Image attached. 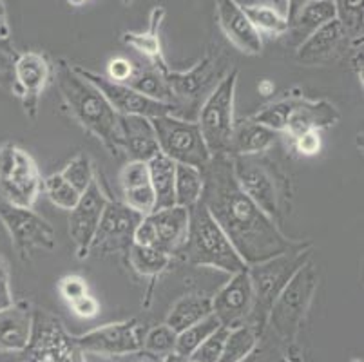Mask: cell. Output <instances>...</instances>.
Returning a JSON list of instances; mask_svg holds the SVG:
<instances>
[{"instance_id": "cell-1", "label": "cell", "mask_w": 364, "mask_h": 362, "mask_svg": "<svg viewBox=\"0 0 364 362\" xmlns=\"http://www.w3.org/2000/svg\"><path fill=\"white\" fill-rule=\"evenodd\" d=\"M201 174L203 192L200 201L227 234L247 267L263 263L304 243L284 235L276 221L240 187L230 156H213Z\"/></svg>"}, {"instance_id": "cell-2", "label": "cell", "mask_w": 364, "mask_h": 362, "mask_svg": "<svg viewBox=\"0 0 364 362\" xmlns=\"http://www.w3.org/2000/svg\"><path fill=\"white\" fill-rule=\"evenodd\" d=\"M53 76L73 118L117 156L122 151L120 115L111 107L100 89L78 75L64 60L53 69Z\"/></svg>"}, {"instance_id": "cell-3", "label": "cell", "mask_w": 364, "mask_h": 362, "mask_svg": "<svg viewBox=\"0 0 364 362\" xmlns=\"http://www.w3.org/2000/svg\"><path fill=\"white\" fill-rule=\"evenodd\" d=\"M176 257H181L191 267L214 268L228 275L248 268L201 201L188 208L187 239Z\"/></svg>"}, {"instance_id": "cell-4", "label": "cell", "mask_w": 364, "mask_h": 362, "mask_svg": "<svg viewBox=\"0 0 364 362\" xmlns=\"http://www.w3.org/2000/svg\"><path fill=\"white\" fill-rule=\"evenodd\" d=\"M234 176L254 203L277 225L290 208V179L264 154L230 156Z\"/></svg>"}, {"instance_id": "cell-5", "label": "cell", "mask_w": 364, "mask_h": 362, "mask_svg": "<svg viewBox=\"0 0 364 362\" xmlns=\"http://www.w3.org/2000/svg\"><path fill=\"white\" fill-rule=\"evenodd\" d=\"M312 241H304L294 250L248 267V275L254 288V308L247 323L256 328L261 337L267 331V319L274 301L296 275V272L312 259Z\"/></svg>"}, {"instance_id": "cell-6", "label": "cell", "mask_w": 364, "mask_h": 362, "mask_svg": "<svg viewBox=\"0 0 364 362\" xmlns=\"http://www.w3.org/2000/svg\"><path fill=\"white\" fill-rule=\"evenodd\" d=\"M317 284H319V275L310 259L309 263L303 265L296 272V275L281 290L270 308L264 334L272 335L281 346L287 348V351L290 344H294L303 326L304 317L309 314L314 295L317 292Z\"/></svg>"}, {"instance_id": "cell-7", "label": "cell", "mask_w": 364, "mask_h": 362, "mask_svg": "<svg viewBox=\"0 0 364 362\" xmlns=\"http://www.w3.org/2000/svg\"><path fill=\"white\" fill-rule=\"evenodd\" d=\"M240 71L236 68L225 73L216 87L208 92L198 111V125L208 152L213 156L227 154L230 151V138L234 131V105Z\"/></svg>"}, {"instance_id": "cell-8", "label": "cell", "mask_w": 364, "mask_h": 362, "mask_svg": "<svg viewBox=\"0 0 364 362\" xmlns=\"http://www.w3.org/2000/svg\"><path fill=\"white\" fill-rule=\"evenodd\" d=\"M151 124L156 132L160 152L174 164L203 171L205 165L213 158L205 145L198 122L174 115H164L151 118Z\"/></svg>"}, {"instance_id": "cell-9", "label": "cell", "mask_w": 364, "mask_h": 362, "mask_svg": "<svg viewBox=\"0 0 364 362\" xmlns=\"http://www.w3.org/2000/svg\"><path fill=\"white\" fill-rule=\"evenodd\" d=\"M42 192L38 165L28 151L15 144L0 147V199L16 207L33 208Z\"/></svg>"}, {"instance_id": "cell-10", "label": "cell", "mask_w": 364, "mask_h": 362, "mask_svg": "<svg viewBox=\"0 0 364 362\" xmlns=\"http://www.w3.org/2000/svg\"><path fill=\"white\" fill-rule=\"evenodd\" d=\"M21 355V362H85L64 323L46 310H33L31 339Z\"/></svg>"}, {"instance_id": "cell-11", "label": "cell", "mask_w": 364, "mask_h": 362, "mask_svg": "<svg viewBox=\"0 0 364 362\" xmlns=\"http://www.w3.org/2000/svg\"><path fill=\"white\" fill-rule=\"evenodd\" d=\"M0 221L22 261H29L36 250H53L56 247L53 227L33 208L16 207L0 199Z\"/></svg>"}, {"instance_id": "cell-12", "label": "cell", "mask_w": 364, "mask_h": 362, "mask_svg": "<svg viewBox=\"0 0 364 362\" xmlns=\"http://www.w3.org/2000/svg\"><path fill=\"white\" fill-rule=\"evenodd\" d=\"M73 341L82 353L124 357L144 350V326L138 319H127L104 324L82 335H73Z\"/></svg>"}, {"instance_id": "cell-13", "label": "cell", "mask_w": 364, "mask_h": 362, "mask_svg": "<svg viewBox=\"0 0 364 362\" xmlns=\"http://www.w3.org/2000/svg\"><path fill=\"white\" fill-rule=\"evenodd\" d=\"M78 75L87 78L89 82L100 89L102 95L107 98L111 107L120 116H145V118H158L164 115H176V107L171 104H164L158 100H152L141 92L134 91L127 84H118L112 82L107 76L98 75L95 71L84 69L82 65H73Z\"/></svg>"}, {"instance_id": "cell-14", "label": "cell", "mask_w": 364, "mask_h": 362, "mask_svg": "<svg viewBox=\"0 0 364 362\" xmlns=\"http://www.w3.org/2000/svg\"><path fill=\"white\" fill-rule=\"evenodd\" d=\"M141 218L144 215L131 211L122 201L107 199L89 254L109 255L117 252H127Z\"/></svg>"}, {"instance_id": "cell-15", "label": "cell", "mask_w": 364, "mask_h": 362, "mask_svg": "<svg viewBox=\"0 0 364 362\" xmlns=\"http://www.w3.org/2000/svg\"><path fill=\"white\" fill-rule=\"evenodd\" d=\"M13 75H15V82H13L11 92L22 100L26 115L29 118H35L42 92L53 78L51 62L42 53H21L15 56Z\"/></svg>"}, {"instance_id": "cell-16", "label": "cell", "mask_w": 364, "mask_h": 362, "mask_svg": "<svg viewBox=\"0 0 364 362\" xmlns=\"http://www.w3.org/2000/svg\"><path fill=\"white\" fill-rule=\"evenodd\" d=\"M107 199L98 179H95L91 187L82 192L78 203L69 211V238L75 243L78 259L89 255Z\"/></svg>"}, {"instance_id": "cell-17", "label": "cell", "mask_w": 364, "mask_h": 362, "mask_svg": "<svg viewBox=\"0 0 364 362\" xmlns=\"http://www.w3.org/2000/svg\"><path fill=\"white\" fill-rule=\"evenodd\" d=\"M213 314L221 326L234 328L247 323L254 308V288L247 270L230 275L227 283L210 297Z\"/></svg>"}, {"instance_id": "cell-18", "label": "cell", "mask_w": 364, "mask_h": 362, "mask_svg": "<svg viewBox=\"0 0 364 362\" xmlns=\"http://www.w3.org/2000/svg\"><path fill=\"white\" fill-rule=\"evenodd\" d=\"M161 75L167 80L168 87H171L172 95H174L176 111L185 107V105L193 107V105L200 104L201 95L207 92V87L213 84V78L216 75V71H214V58L213 56H205L201 62H198L188 71H172L168 68Z\"/></svg>"}, {"instance_id": "cell-19", "label": "cell", "mask_w": 364, "mask_h": 362, "mask_svg": "<svg viewBox=\"0 0 364 362\" xmlns=\"http://www.w3.org/2000/svg\"><path fill=\"white\" fill-rule=\"evenodd\" d=\"M218 20L227 38L247 55H261L263 35L245 15L237 0H218Z\"/></svg>"}, {"instance_id": "cell-20", "label": "cell", "mask_w": 364, "mask_h": 362, "mask_svg": "<svg viewBox=\"0 0 364 362\" xmlns=\"http://www.w3.org/2000/svg\"><path fill=\"white\" fill-rule=\"evenodd\" d=\"M147 218L154 230V247L176 257L187 239L188 208L172 205L151 212Z\"/></svg>"}, {"instance_id": "cell-21", "label": "cell", "mask_w": 364, "mask_h": 362, "mask_svg": "<svg viewBox=\"0 0 364 362\" xmlns=\"http://www.w3.org/2000/svg\"><path fill=\"white\" fill-rule=\"evenodd\" d=\"M337 119H339V111L328 100H306L299 96L287 122L284 134H289L290 139H294L309 131L332 127L337 124Z\"/></svg>"}, {"instance_id": "cell-22", "label": "cell", "mask_w": 364, "mask_h": 362, "mask_svg": "<svg viewBox=\"0 0 364 362\" xmlns=\"http://www.w3.org/2000/svg\"><path fill=\"white\" fill-rule=\"evenodd\" d=\"M122 151L134 161H145L160 154L158 139L151 118L145 116H120Z\"/></svg>"}, {"instance_id": "cell-23", "label": "cell", "mask_w": 364, "mask_h": 362, "mask_svg": "<svg viewBox=\"0 0 364 362\" xmlns=\"http://www.w3.org/2000/svg\"><path fill=\"white\" fill-rule=\"evenodd\" d=\"M344 36H346V28H344L343 20H332L328 24L321 26L301 42L296 53L297 60L304 65L323 64L332 58L333 53L343 44Z\"/></svg>"}, {"instance_id": "cell-24", "label": "cell", "mask_w": 364, "mask_h": 362, "mask_svg": "<svg viewBox=\"0 0 364 362\" xmlns=\"http://www.w3.org/2000/svg\"><path fill=\"white\" fill-rule=\"evenodd\" d=\"M33 331V308L15 303L0 312V351L21 353L28 346Z\"/></svg>"}, {"instance_id": "cell-25", "label": "cell", "mask_w": 364, "mask_h": 362, "mask_svg": "<svg viewBox=\"0 0 364 362\" xmlns=\"http://www.w3.org/2000/svg\"><path fill=\"white\" fill-rule=\"evenodd\" d=\"M281 132L257 124L252 118H243L234 124L228 156L264 154L279 142Z\"/></svg>"}, {"instance_id": "cell-26", "label": "cell", "mask_w": 364, "mask_h": 362, "mask_svg": "<svg viewBox=\"0 0 364 362\" xmlns=\"http://www.w3.org/2000/svg\"><path fill=\"white\" fill-rule=\"evenodd\" d=\"M165 16L164 6H156V8L151 11V18H149V28L141 33H132L127 31L124 33L122 40L124 44L131 46L132 49L140 51L141 55L147 56L149 62H151L154 68L160 73H164L165 69H168L167 62L164 58V53H161V42H160V26L161 20Z\"/></svg>"}, {"instance_id": "cell-27", "label": "cell", "mask_w": 364, "mask_h": 362, "mask_svg": "<svg viewBox=\"0 0 364 362\" xmlns=\"http://www.w3.org/2000/svg\"><path fill=\"white\" fill-rule=\"evenodd\" d=\"M210 314H213V301H210V295L187 294L172 304L171 312H168L167 319H165V324H167L172 331L180 334L185 328L200 323L201 319H205Z\"/></svg>"}, {"instance_id": "cell-28", "label": "cell", "mask_w": 364, "mask_h": 362, "mask_svg": "<svg viewBox=\"0 0 364 362\" xmlns=\"http://www.w3.org/2000/svg\"><path fill=\"white\" fill-rule=\"evenodd\" d=\"M149 178H151V187L156 198V208L172 207L174 203V176H176V164L168 159L167 156L156 154L147 161Z\"/></svg>"}, {"instance_id": "cell-29", "label": "cell", "mask_w": 364, "mask_h": 362, "mask_svg": "<svg viewBox=\"0 0 364 362\" xmlns=\"http://www.w3.org/2000/svg\"><path fill=\"white\" fill-rule=\"evenodd\" d=\"M336 18H339L337 0H312L310 4L301 9V13L296 16L289 31H292L296 36H301V42H303L316 29Z\"/></svg>"}, {"instance_id": "cell-30", "label": "cell", "mask_w": 364, "mask_h": 362, "mask_svg": "<svg viewBox=\"0 0 364 362\" xmlns=\"http://www.w3.org/2000/svg\"><path fill=\"white\" fill-rule=\"evenodd\" d=\"M243 9L245 15L248 16V20L252 22L254 28L259 33H267L270 36H279L289 31V22H287V16L281 11L277 6L268 4V2H237Z\"/></svg>"}, {"instance_id": "cell-31", "label": "cell", "mask_w": 364, "mask_h": 362, "mask_svg": "<svg viewBox=\"0 0 364 362\" xmlns=\"http://www.w3.org/2000/svg\"><path fill=\"white\" fill-rule=\"evenodd\" d=\"M259 341L261 335L257 334L256 328L250 326L248 323L228 328L223 351H221V357L218 362H243L248 355H252Z\"/></svg>"}, {"instance_id": "cell-32", "label": "cell", "mask_w": 364, "mask_h": 362, "mask_svg": "<svg viewBox=\"0 0 364 362\" xmlns=\"http://www.w3.org/2000/svg\"><path fill=\"white\" fill-rule=\"evenodd\" d=\"M127 85L134 89V91L149 96V98L174 105V95H172L171 87H168L167 80L152 64L149 68H136L134 65V73L129 78Z\"/></svg>"}, {"instance_id": "cell-33", "label": "cell", "mask_w": 364, "mask_h": 362, "mask_svg": "<svg viewBox=\"0 0 364 362\" xmlns=\"http://www.w3.org/2000/svg\"><path fill=\"white\" fill-rule=\"evenodd\" d=\"M203 192V174L200 169L188 165L176 164V176H174V203L178 207L193 208L200 203Z\"/></svg>"}, {"instance_id": "cell-34", "label": "cell", "mask_w": 364, "mask_h": 362, "mask_svg": "<svg viewBox=\"0 0 364 362\" xmlns=\"http://www.w3.org/2000/svg\"><path fill=\"white\" fill-rule=\"evenodd\" d=\"M127 254L129 263L134 268V272L145 275V277H158L172 263V255H168L167 252L160 250L156 247H141V245L132 243L129 247Z\"/></svg>"}, {"instance_id": "cell-35", "label": "cell", "mask_w": 364, "mask_h": 362, "mask_svg": "<svg viewBox=\"0 0 364 362\" xmlns=\"http://www.w3.org/2000/svg\"><path fill=\"white\" fill-rule=\"evenodd\" d=\"M221 326V323L218 321V317L214 314L207 315L205 319H201L200 323L193 324V326L185 328L183 331L176 334V344H174V353L181 358H188L194 351L198 350L205 339L210 337L218 328Z\"/></svg>"}, {"instance_id": "cell-36", "label": "cell", "mask_w": 364, "mask_h": 362, "mask_svg": "<svg viewBox=\"0 0 364 362\" xmlns=\"http://www.w3.org/2000/svg\"><path fill=\"white\" fill-rule=\"evenodd\" d=\"M297 100H299V95H292L287 96V98L283 100H277L274 104L267 105V107H263L261 111H257L256 115L250 116V118H252L254 122H257V124L283 134L284 129H287V122H289L290 115H292L294 107H296Z\"/></svg>"}, {"instance_id": "cell-37", "label": "cell", "mask_w": 364, "mask_h": 362, "mask_svg": "<svg viewBox=\"0 0 364 362\" xmlns=\"http://www.w3.org/2000/svg\"><path fill=\"white\" fill-rule=\"evenodd\" d=\"M42 191L46 192L48 199L55 207L64 208V211H71L78 203V199L82 196L73 185H69L65 181L60 172H56V174H51L42 179Z\"/></svg>"}, {"instance_id": "cell-38", "label": "cell", "mask_w": 364, "mask_h": 362, "mask_svg": "<svg viewBox=\"0 0 364 362\" xmlns=\"http://www.w3.org/2000/svg\"><path fill=\"white\" fill-rule=\"evenodd\" d=\"M60 174L64 176L65 181H68L69 185H73L80 194L87 191V188L91 187L92 181L97 179L91 158H89L87 154H84V152L76 154L75 158L65 165L64 171H62Z\"/></svg>"}, {"instance_id": "cell-39", "label": "cell", "mask_w": 364, "mask_h": 362, "mask_svg": "<svg viewBox=\"0 0 364 362\" xmlns=\"http://www.w3.org/2000/svg\"><path fill=\"white\" fill-rule=\"evenodd\" d=\"M174 344H176V331H172L165 323L151 328L144 335V350L161 358L167 357L168 353H174Z\"/></svg>"}, {"instance_id": "cell-40", "label": "cell", "mask_w": 364, "mask_h": 362, "mask_svg": "<svg viewBox=\"0 0 364 362\" xmlns=\"http://www.w3.org/2000/svg\"><path fill=\"white\" fill-rule=\"evenodd\" d=\"M228 328L220 326L214 331L210 337H207L203 343L198 346V350L194 351L188 358H193L196 362H218L221 357V351H223L225 339H227Z\"/></svg>"}, {"instance_id": "cell-41", "label": "cell", "mask_w": 364, "mask_h": 362, "mask_svg": "<svg viewBox=\"0 0 364 362\" xmlns=\"http://www.w3.org/2000/svg\"><path fill=\"white\" fill-rule=\"evenodd\" d=\"M151 183V178H149V167L145 161H134V159H129L127 164L122 167L120 171V187L122 191H127V188H136L141 185Z\"/></svg>"}, {"instance_id": "cell-42", "label": "cell", "mask_w": 364, "mask_h": 362, "mask_svg": "<svg viewBox=\"0 0 364 362\" xmlns=\"http://www.w3.org/2000/svg\"><path fill=\"white\" fill-rule=\"evenodd\" d=\"M281 348L283 346L277 343L272 335L264 334L256 350L252 351V355H248L243 362H279L281 357L284 355V351H281Z\"/></svg>"}, {"instance_id": "cell-43", "label": "cell", "mask_w": 364, "mask_h": 362, "mask_svg": "<svg viewBox=\"0 0 364 362\" xmlns=\"http://www.w3.org/2000/svg\"><path fill=\"white\" fill-rule=\"evenodd\" d=\"M58 290H60V295L68 301L69 304H71L73 301H76V299L84 297L85 294H89L87 281L76 274L62 277L60 283H58Z\"/></svg>"}, {"instance_id": "cell-44", "label": "cell", "mask_w": 364, "mask_h": 362, "mask_svg": "<svg viewBox=\"0 0 364 362\" xmlns=\"http://www.w3.org/2000/svg\"><path fill=\"white\" fill-rule=\"evenodd\" d=\"M134 73V64L131 60L124 58V56H117V58L109 60L107 64V78L118 84H127L129 78Z\"/></svg>"}, {"instance_id": "cell-45", "label": "cell", "mask_w": 364, "mask_h": 362, "mask_svg": "<svg viewBox=\"0 0 364 362\" xmlns=\"http://www.w3.org/2000/svg\"><path fill=\"white\" fill-rule=\"evenodd\" d=\"M294 149L299 152L301 156H314L321 151V136L319 131H309L304 134L297 136L292 139Z\"/></svg>"}, {"instance_id": "cell-46", "label": "cell", "mask_w": 364, "mask_h": 362, "mask_svg": "<svg viewBox=\"0 0 364 362\" xmlns=\"http://www.w3.org/2000/svg\"><path fill=\"white\" fill-rule=\"evenodd\" d=\"M69 307H71V310L82 319L97 317L98 312H100V303H98L97 299L92 297L91 294H85L84 297L76 299V301H73Z\"/></svg>"}, {"instance_id": "cell-47", "label": "cell", "mask_w": 364, "mask_h": 362, "mask_svg": "<svg viewBox=\"0 0 364 362\" xmlns=\"http://www.w3.org/2000/svg\"><path fill=\"white\" fill-rule=\"evenodd\" d=\"M13 68H15V56L0 49V87H8L9 91H13V82H15Z\"/></svg>"}, {"instance_id": "cell-48", "label": "cell", "mask_w": 364, "mask_h": 362, "mask_svg": "<svg viewBox=\"0 0 364 362\" xmlns=\"http://www.w3.org/2000/svg\"><path fill=\"white\" fill-rule=\"evenodd\" d=\"M343 9L346 13V22H343L344 28H360V16H363V0H343Z\"/></svg>"}, {"instance_id": "cell-49", "label": "cell", "mask_w": 364, "mask_h": 362, "mask_svg": "<svg viewBox=\"0 0 364 362\" xmlns=\"http://www.w3.org/2000/svg\"><path fill=\"white\" fill-rule=\"evenodd\" d=\"M310 2H312V0H284V16H287L289 26H292L296 16L301 13V9L306 4H310Z\"/></svg>"}, {"instance_id": "cell-50", "label": "cell", "mask_w": 364, "mask_h": 362, "mask_svg": "<svg viewBox=\"0 0 364 362\" xmlns=\"http://www.w3.org/2000/svg\"><path fill=\"white\" fill-rule=\"evenodd\" d=\"M15 304V297H13L11 284L0 283V312Z\"/></svg>"}, {"instance_id": "cell-51", "label": "cell", "mask_w": 364, "mask_h": 362, "mask_svg": "<svg viewBox=\"0 0 364 362\" xmlns=\"http://www.w3.org/2000/svg\"><path fill=\"white\" fill-rule=\"evenodd\" d=\"M9 35H11V29L8 24V15H6L4 2L0 0V42H8Z\"/></svg>"}, {"instance_id": "cell-52", "label": "cell", "mask_w": 364, "mask_h": 362, "mask_svg": "<svg viewBox=\"0 0 364 362\" xmlns=\"http://www.w3.org/2000/svg\"><path fill=\"white\" fill-rule=\"evenodd\" d=\"M0 283L11 284V274H9V265L2 255H0Z\"/></svg>"}, {"instance_id": "cell-53", "label": "cell", "mask_w": 364, "mask_h": 362, "mask_svg": "<svg viewBox=\"0 0 364 362\" xmlns=\"http://www.w3.org/2000/svg\"><path fill=\"white\" fill-rule=\"evenodd\" d=\"M185 358H181V357H178L176 353H168L167 357H164L161 358V362H183Z\"/></svg>"}, {"instance_id": "cell-54", "label": "cell", "mask_w": 364, "mask_h": 362, "mask_svg": "<svg viewBox=\"0 0 364 362\" xmlns=\"http://www.w3.org/2000/svg\"><path fill=\"white\" fill-rule=\"evenodd\" d=\"M279 362H301V361H297V358H294L290 353H284L283 357H281Z\"/></svg>"}, {"instance_id": "cell-55", "label": "cell", "mask_w": 364, "mask_h": 362, "mask_svg": "<svg viewBox=\"0 0 364 362\" xmlns=\"http://www.w3.org/2000/svg\"><path fill=\"white\" fill-rule=\"evenodd\" d=\"M68 2L71 6H76V8H80V6H84L85 2H89V0H68Z\"/></svg>"}, {"instance_id": "cell-56", "label": "cell", "mask_w": 364, "mask_h": 362, "mask_svg": "<svg viewBox=\"0 0 364 362\" xmlns=\"http://www.w3.org/2000/svg\"><path fill=\"white\" fill-rule=\"evenodd\" d=\"M183 362H196V361H193V358H185Z\"/></svg>"}, {"instance_id": "cell-57", "label": "cell", "mask_w": 364, "mask_h": 362, "mask_svg": "<svg viewBox=\"0 0 364 362\" xmlns=\"http://www.w3.org/2000/svg\"><path fill=\"white\" fill-rule=\"evenodd\" d=\"M352 362H363V361H360V358H353Z\"/></svg>"}]
</instances>
